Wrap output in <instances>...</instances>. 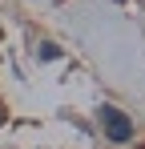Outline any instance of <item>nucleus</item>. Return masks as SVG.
I'll list each match as a JSON object with an SVG mask.
<instances>
[{
  "mask_svg": "<svg viewBox=\"0 0 145 149\" xmlns=\"http://www.w3.org/2000/svg\"><path fill=\"white\" fill-rule=\"evenodd\" d=\"M101 125H105V137H109V141H129V137H133V121H129L121 109H113V105L101 109Z\"/></svg>",
  "mask_w": 145,
  "mask_h": 149,
  "instance_id": "obj_1",
  "label": "nucleus"
},
{
  "mask_svg": "<svg viewBox=\"0 0 145 149\" xmlns=\"http://www.w3.org/2000/svg\"><path fill=\"white\" fill-rule=\"evenodd\" d=\"M4 121H8V109H4V105H0V125H4Z\"/></svg>",
  "mask_w": 145,
  "mask_h": 149,
  "instance_id": "obj_2",
  "label": "nucleus"
}]
</instances>
